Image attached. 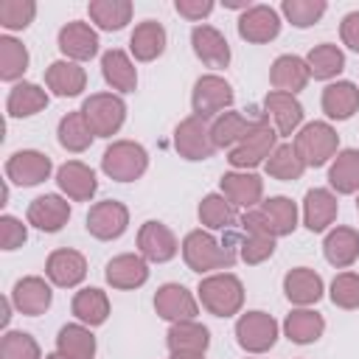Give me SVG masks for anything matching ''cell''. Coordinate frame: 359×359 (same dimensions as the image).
I'll list each match as a JSON object with an SVG mask.
<instances>
[{
    "mask_svg": "<svg viewBox=\"0 0 359 359\" xmlns=\"http://www.w3.org/2000/svg\"><path fill=\"white\" fill-rule=\"evenodd\" d=\"M182 258L188 264V269L199 272V275H213L216 269H233L238 252L222 241L213 238V233L208 230H191L182 238Z\"/></svg>",
    "mask_w": 359,
    "mask_h": 359,
    "instance_id": "6da1fadb",
    "label": "cell"
},
{
    "mask_svg": "<svg viewBox=\"0 0 359 359\" xmlns=\"http://www.w3.org/2000/svg\"><path fill=\"white\" fill-rule=\"evenodd\" d=\"M199 303L213 317H233L244 306V283L233 272H213L199 280Z\"/></svg>",
    "mask_w": 359,
    "mask_h": 359,
    "instance_id": "7a4b0ae2",
    "label": "cell"
},
{
    "mask_svg": "<svg viewBox=\"0 0 359 359\" xmlns=\"http://www.w3.org/2000/svg\"><path fill=\"white\" fill-rule=\"evenodd\" d=\"M294 151L300 154V160L306 163V168H320L325 163H331L339 151V135L331 123L325 121H311L306 126L297 129L294 135Z\"/></svg>",
    "mask_w": 359,
    "mask_h": 359,
    "instance_id": "3957f363",
    "label": "cell"
},
{
    "mask_svg": "<svg viewBox=\"0 0 359 359\" xmlns=\"http://www.w3.org/2000/svg\"><path fill=\"white\" fill-rule=\"evenodd\" d=\"M275 146H278V132H275V126L269 123V118H266V112H264V115H258L252 132H250L238 146L230 149L227 163H230L236 171H250V168L266 163L269 154L275 151Z\"/></svg>",
    "mask_w": 359,
    "mask_h": 359,
    "instance_id": "277c9868",
    "label": "cell"
},
{
    "mask_svg": "<svg viewBox=\"0 0 359 359\" xmlns=\"http://www.w3.org/2000/svg\"><path fill=\"white\" fill-rule=\"evenodd\" d=\"M149 168V151L135 140H115L101 157V171L115 182H135Z\"/></svg>",
    "mask_w": 359,
    "mask_h": 359,
    "instance_id": "5b68a950",
    "label": "cell"
},
{
    "mask_svg": "<svg viewBox=\"0 0 359 359\" xmlns=\"http://www.w3.org/2000/svg\"><path fill=\"white\" fill-rule=\"evenodd\" d=\"M236 101V93L230 87V81H224L216 73H205L196 79L194 90H191V109L196 118L208 121V118H219L222 112H227Z\"/></svg>",
    "mask_w": 359,
    "mask_h": 359,
    "instance_id": "8992f818",
    "label": "cell"
},
{
    "mask_svg": "<svg viewBox=\"0 0 359 359\" xmlns=\"http://www.w3.org/2000/svg\"><path fill=\"white\" fill-rule=\"evenodd\" d=\"M81 112L95 137H112L126 121V104L115 93H93L90 98H84Z\"/></svg>",
    "mask_w": 359,
    "mask_h": 359,
    "instance_id": "52a82bcc",
    "label": "cell"
},
{
    "mask_svg": "<svg viewBox=\"0 0 359 359\" xmlns=\"http://www.w3.org/2000/svg\"><path fill=\"white\" fill-rule=\"evenodd\" d=\"M278 323L266 311H244L236 320V342L247 353H266L278 342Z\"/></svg>",
    "mask_w": 359,
    "mask_h": 359,
    "instance_id": "ba28073f",
    "label": "cell"
},
{
    "mask_svg": "<svg viewBox=\"0 0 359 359\" xmlns=\"http://www.w3.org/2000/svg\"><path fill=\"white\" fill-rule=\"evenodd\" d=\"M174 149L180 151V157L194 160V163L213 157L216 146H213V137H210V123L196 118V115L182 118L174 129Z\"/></svg>",
    "mask_w": 359,
    "mask_h": 359,
    "instance_id": "9c48e42d",
    "label": "cell"
},
{
    "mask_svg": "<svg viewBox=\"0 0 359 359\" xmlns=\"http://www.w3.org/2000/svg\"><path fill=\"white\" fill-rule=\"evenodd\" d=\"M87 233L98 241H112V238H121L129 227V208L118 199H104V202H95L87 213Z\"/></svg>",
    "mask_w": 359,
    "mask_h": 359,
    "instance_id": "30bf717a",
    "label": "cell"
},
{
    "mask_svg": "<svg viewBox=\"0 0 359 359\" xmlns=\"http://www.w3.org/2000/svg\"><path fill=\"white\" fill-rule=\"evenodd\" d=\"M50 171H53L50 157L36 149H20L6 160V177L20 188H34L45 182Z\"/></svg>",
    "mask_w": 359,
    "mask_h": 359,
    "instance_id": "8fae6325",
    "label": "cell"
},
{
    "mask_svg": "<svg viewBox=\"0 0 359 359\" xmlns=\"http://www.w3.org/2000/svg\"><path fill=\"white\" fill-rule=\"evenodd\" d=\"M219 194L236 210H252L264 202V180L252 171H227L219 182Z\"/></svg>",
    "mask_w": 359,
    "mask_h": 359,
    "instance_id": "7c38bea8",
    "label": "cell"
},
{
    "mask_svg": "<svg viewBox=\"0 0 359 359\" xmlns=\"http://www.w3.org/2000/svg\"><path fill=\"white\" fill-rule=\"evenodd\" d=\"M180 241L177 236L163 224V222H143L137 230V252L149 261V264H165L171 258H177L180 252Z\"/></svg>",
    "mask_w": 359,
    "mask_h": 359,
    "instance_id": "4fadbf2b",
    "label": "cell"
},
{
    "mask_svg": "<svg viewBox=\"0 0 359 359\" xmlns=\"http://www.w3.org/2000/svg\"><path fill=\"white\" fill-rule=\"evenodd\" d=\"M280 34V14L278 8L266 6V3H255L247 11H241L238 17V36L252 42V45H264L272 42Z\"/></svg>",
    "mask_w": 359,
    "mask_h": 359,
    "instance_id": "5bb4252c",
    "label": "cell"
},
{
    "mask_svg": "<svg viewBox=\"0 0 359 359\" xmlns=\"http://www.w3.org/2000/svg\"><path fill=\"white\" fill-rule=\"evenodd\" d=\"M56 42H59V50L65 53V59H70V62H90L95 53H98V34H95V28L90 25V22H81V20H70V22H65L62 28H59V36H56Z\"/></svg>",
    "mask_w": 359,
    "mask_h": 359,
    "instance_id": "9a60e30c",
    "label": "cell"
},
{
    "mask_svg": "<svg viewBox=\"0 0 359 359\" xmlns=\"http://www.w3.org/2000/svg\"><path fill=\"white\" fill-rule=\"evenodd\" d=\"M45 275L53 286L73 289L87 278V258L79 250H70V247L53 250L45 261Z\"/></svg>",
    "mask_w": 359,
    "mask_h": 359,
    "instance_id": "2e32d148",
    "label": "cell"
},
{
    "mask_svg": "<svg viewBox=\"0 0 359 359\" xmlns=\"http://www.w3.org/2000/svg\"><path fill=\"white\" fill-rule=\"evenodd\" d=\"M11 303H14V309H17L20 314H25V317H39V314H45V311L50 309V303H53V289H50V283H48L45 278H39V275H25V278H20V280L14 283V289H11Z\"/></svg>",
    "mask_w": 359,
    "mask_h": 359,
    "instance_id": "e0dca14e",
    "label": "cell"
},
{
    "mask_svg": "<svg viewBox=\"0 0 359 359\" xmlns=\"http://www.w3.org/2000/svg\"><path fill=\"white\" fill-rule=\"evenodd\" d=\"M56 185L59 191L73 202H90L98 191L95 171L81 160H67L56 168Z\"/></svg>",
    "mask_w": 359,
    "mask_h": 359,
    "instance_id": "ac0fdd59",
    "label": "cell"
},
{
    "mask_svg": "<svg viewBox=\"0 0 359 359\" xmlns=\"http://www.w3.org/2000/svg\"><path fill=\"white\" fill-rule=\"evenodd\" d=\"M104 278L112 289H121V292L140 289L149 280V261L140 252H121L112 261H107Z\"/></svg>",
    "mask_w": 359,
    "mask_h": 359,
    "instance_id": "d6986e66",
    "label": "cell"
},
{
    "mask_svg": "<svg viewBox=\"0 0 359 359\" xmlns=\"http://www.w3.org/2000/svg\"><path fill=\"white\" fill-rule=\"evenodd\" d=\"M154 311L168 323H182V320H196L199 303L182 283H163L154 294Z\"/></svg>",
    "mask_w": 359,
    "mask_h": 359,
    "instance_id": "ffe728a7",
    "label": "cell"
},
{
    "mask_svg": "<svg viewBox=\"0 0 359 359\" xmlns=\"http://www.w3.org/2000/svg\"><path fill=\"white\" fill-rule=\"evenodd\" d=\"M191 48L196 53V59L208 67H227L230 65V45L224 39V34L208 22H199L191 28Z\"/></svg>",
    "mask_w": 359,
    "mask_h": 359,
    "instance_id": "44dd1931",
    "label": "cell"
},
{
    "mask_svg": "<svg viewBox=\"0 0 359 359\" xmlns=\"http://www.w3.org/2000/svg\"><path fill=\"white\" fill-rule=\"evenodd\" d=\"M25 219L42 233H59L70 219V202L59 194H42L28 205Z\"/></svg>",
    "mask_w": 359,
    "mask_h": 359,
    "instance_id": "7402d4cb",
    "label": "cell"
},
{
    "mask_svg": "<svg viewBox=\"0 0 359 359\" xmlns=\"http://www.w3.org/2000/svg\"><path fill=\"white\" fill-rule=\"evenodd\" d=\"M339 213L337 194L331 188H311L303 196V224L311 233H325Z\"/></svg>",
    "mask_w": 359,
    "mask_h": 359,
    "instance_id": "603a6c76",
    "label": "cell"
},
{
    "mask_svg": "<svg viewBox=\"0 0 359 359\" xmlns=\"http://www.w3.org/2000/svg\"><path fill=\"white\" fill-rule=\"evenodd\" d=\"M323 292H325L323 278L309 266H294L283 275V294L289 303H294L300 309L314 306L323 297Z\"/></svg>",
    "mask_w": 359,
    "mask_h": 359,
    "instance_id": "cb8c5ba5",
    "label": "cell"
},
{
    "mask_svg": "<svg viewBox=\"0 0 359 359\" xmlns=\"http://www.w3.org/2000/svg\"><path fill=\"white\" fill-rule=\"evenodd\" d=\"M45 84L53 95L59 98H76L87 87V70L79 62L70 59H56L45 70Z\"/></svg>",
    "mask_w": 359,
    "mask_h": 359,
    "instance_id": "d4e9b609",
    "label": "cell"
},
{
    "mask_svg": "<svg viewBox=\"0 0 359 359\" xmlns=\"http://www.w3.org/2000/svg\"><path fill=\"white\" fill-rule=\"evenodd\" d=\"M264 107H266V118H272V126L278 135H283V137L297 135V129L303 123V104L294 95L272 90V93H266Z\"/></svg>",
    "mask_w": 359,
    "mask_h": 359,
    "instance_id": "484cf974",
    "label": "cell"
},
{
    "mask_svg": "<svg viewBox=\"0 0 359 359\" xmlns=\"http://www.w3.org/2000/svg\"><path fill=\"white\" fill-rule=\"evenodd\" d=\"M255 210H258V216H261V222H264V227H266V233L272 238L289 236L297 227V216L300 213H297V205L289 196H269Z\"/></svg>",
    "mask_w": 359,
    "mask_h": 359,
    "instance_id": "4316f807",
    "label": "cell"
},
{
    "mask_svg": "<svg viewBox=\"0 0 359 359\" xmlns=\"http://www.w3.org/2000/svg\"><path fill=\"white\" fill-rule=\"evenodd\" d=\"M309 79H311V73H309V67H306V59H300V56H294V53L278 56V59L272 62V67H269V84H272V90H278V93L294 95V93H300V90L309 84Z\"/></svg>",
    "mask_w": 359,
    "mask_h": 359,
    "instance_id": "83f0119b",
    "label": "cell"
},
{
    "mask_svg": "<svg viewBox=\"0 0 359 359\" xmlns=\"http://www.w3.org/2000/svg\"><path fill=\"white\" fill-rule=\"evenodd\" d=\"M101 76L104 81L118 90V93H135L137 90V70H135V62L126 50L121 48H109L104 56H101Z\"/></svg>",
    "mask_w": 359,
    "mask_h": 359,
    "instance_id": "f1b7e54d",
    "label": "cell"
},
{
    "mask_svg": "<svg viewBox=\"0 0 359 359\" xmlns=\"http://www.w3.org/2000/svg\"><path fill=\"white\" fill-rule=\"evenodd\" d=\"M165 42H168L165 28L157 20H143L135 25V31L129 36V53L137 62H154L157 56H163Z\"/></svg>",
    "mask_w": 359,
    "mask_h": 359,
    "instance_id": "f546056e",
    "label": "cell"
},
{
    "mask_svg": "<svg viewBox=\"0 0 359 359\" xmlns=\"http://www.w3.org/2000/svg\"><path fill=\"white\" fill-rule=\"evenodd\" d=\"M165 345H168V353H205L210 345V331L196 320L171 323L165 334Z\"/></svg>",
    "mask_w": 359,
    "mask_h": 359,
    "instance_id": "4dcf8cb0",
    "label": "cell"
},
{
    "mask_svg": "<svg viewBox=\"0 0 359 359\" xmlns=\"http://www.w3.org/2000/svg\"><path fill=\"white\" fill-rule=\"evenodd\" d=\"M323 252L325 261L337 269H348L353 266V261L359 258V233L353 227H334L325 233L323 241Z\"/></svg>",
    "mask_w": 359,
    "mask_h": 359,
    "instance_id": "1f68e13d",
    "label": "cell"
},
{
    "mask_svg": "<svg viewBox=\"0 0 359 359\" xmlns=\"http://www.w3.org/2000/svg\"><path fill=\"white\" fill-rule=\"evenodd\" d=\"M320 104L331 121H348L353 112H359V87L353 81H331L323 90Z\"/></svg>",
    "mask_w": 359,
    "mask_h": 359,
    "instance_id": "d6a6232c",
    "label": "cell"
},
{
    "mask_svg": "<svg viewBox=\"0 0 359 359\" xmlns=\"http://www.w3.org/2000/svg\"><path fill=\"white\" fill-rule=\"evenodd\" d=\"M48 90H42L39 84L34 81H17L11 90H8V98H6V112L11 118H31L36 112H42L48 107Z\"/></svg>",
    "mask_w": 359,
    "mask_h": 359,
    "instance_id": "836d02e7",
    "label": "cell"
},
{
    "mask_svg": "<svg viewBox=\"0 0 359 359\" xmlns=\"http://www.w3.org/2000/svg\"><path fill=\"white\" fill-rule=\"evenodd\" d=\"M70 309H73V317H76L79 323L95 328V325H104L107 317H109V297H107L104 289L87 286V289H79V292L73 294Z\"/></svg>",
    "mask_w": 359,
    "mask_h": 359,
    "instance_id": "e575fe53",
    "label": "cell"
},
{
    "mask_svg": "<svg viewBox=\"0 0 359 359\" xmlns=\"http://www.w3.org/2000/svg\"><path fill=\"white\" fill-rule=\"evenodd\" d=\"M323 331H325V320L314 309H294L283 320V334L294 345H311L323 337Z\"/></svg>",
    "mask_w": 359,
    "mask_h": 359,
    "instance_id": "d590c367",
    "label": "cell"
},
{
    "mask_svg": "<svg viewBox=\"0 0 359 359\" xmlns=\"http://www.w3.org/2000/svg\"><path fill=\"white\" fill-rule=\"evenodd\" d=\"M56 351L65 359H95V337L84 323H67L56 334Z\"/></svg>",
    "mask_w": 359,
    "mask_h": 359,
    "instance_id": "8d00e7d4",
    "label": "cell"
},
{
    "mask_svg": "<svg viewBox=\"0 0 359 359\" xmlns=\"http://www.w3.org/2000/svg\"><path fill=\"white\" fill-rule=\"evenodd\" d=\"M255 121H258V118L250 121V118H244L241 112H233V109L222 112V115L213 118V123H210L213 146H216V149H233V146H238V143L252 132Z\"/></svg>",
    "mask_w": 359,
    "mask_h": 359,
    "instance_id": "74e56055",
    "label": "cell"
},
{
    "mask_svg": "<svg viewBox=\"0 0 359 359\" xmlns=\"http://www.w3.org/2000/svg\"><path fill=\"white\" fill-rule=\"evenodd\" d=\"M56 137H59V146H62V149H67V151H73V154H81V151H87V149L93 146L95 132L90 129L84 112L76 109V112H67V115L59 118Z\"/></svg>",
    "mask_w": 359,
    "mask_h": 359,
    "instance_id": "f35d334b",
    "label": "cell"
},
{
    "mask_svg": "<svg viewBox=\"0 0 359 359\" xmlns=\"http://www.w3.org/2000/svg\"><path fill=\"white\" fill-rule=\"evenodd\" d=\"M328 185L334 194H356L359 191V151L342 149L328 165Z\"/></svg>",
    "mask_w": 359,
    "mask_h": 359,
    "instance_id": "ab89813d",
    "label": "cell"
},
{
    "mask_svg": "<svg viewBox=\"0 0 359 359\" xmlns=\"http://www.w3.org/2000/svg\"><path fill=\"white\" fill-rule=\"evenodd\" d=\"M306 67L314 79L328 81V79H334L345 70V53L334 42H320L306 53Z\"/></svg>",
    "mask_w": 359,
    "mask_h": 359,
    "instance_id": "60d3db41",
    "label": "cell"
},
{
    "mask_svg": "<svg viewBox=\"0 0 359 359\" xmlns=\"http://www.w3.org/2000/svg\"><path fill=\"white\" fill-rule=\"evenodd\" d=\"M135 6L129 0H90L87 14L101 31H121L126 22H132Z\"/></svg>",
    "mask_w": 359,
    "mask_h": 359,
    "instance_id": "b9f144b4",
    "label": "cell"
},
{
    "mask_svg": "<svg viewBox=\"0 0 359 359\" xmlns=\"http://www.w3.org/2000/svg\"><path fill=\"white\" fill-rule=\"evenodd\" d=\"M264 168H266V174H269L272 180L294 182V180H300V177H303L306 163L300 160V154L294 151V146H292V143H278V146H275V151L269 154V160L264 163Z\"/></svg>",
    "mask_w": 359,
    "mask_h": 359,
    "instance_id": "7bdbcfd3",
    "label": "cell"
},
{
    "mask_svg": "<svg viewBox=\"0 0 359 359\" xmlns=\"http://www.w3.org/2000/svg\"><path fill=\"white\" fill-rule=\"evenodd\" d=\"M28 62H31L28 48L20 39L3 34L0 36V79L3 81H20L22 73L28 70Z\"/></svg>",
    "mask_w": 359,
    "mask_h": 359,
    "instance_id": "ee69618b",
    "label": "cell"
},
{
    "mask_svg": "<svg viewBox=\"0 0 359 359\" xmlns=\"http://www.w3.org/2000/svg\"><path fill=\"white\" fill-rule=\"evenodd\" d=\"M196 216L199 222L208 227V230H227L236 224V208L222 196V194H208L202 196L199 208H196Z\"/></svg>",
    "mask_w": 359,
    "mask_h": 359,
    "instance_id": "f6af8a7d",
    "label": "cell"
},
{
    "mask_svg": "<svg viewBox=\"0 0 359 359\" xmlns=\"http://www.w3.org/2000/svg\"><path fill=\"white\" fill-rule=\"evenodd\" d=\"M325 8H328L325 0H283L280 3V14L294 28H311L314 22H320V17L325 14Z\"/></svg>",
    "mask_w": 359,
    "mask_h": 359,
    "instance_id": "bcb514c9",
    "label": "cell"
},
{
    "mask_svg": "<svg viewBox=\"0 0 359 359\" xmlns=\"http://www.w3.org/2000/svg\"><path fill=\"white\" fill-rule=\"evenodd\" d=\"M0 359H42V351L28 331H6L0 339Z\"/></svg>",
    "mask_w": 359,
    "mask_h": 359,
    "instance_id": "7dc6e473",
    "label": "cell"
},
{
    "mask_svg": "<svg viewBox=\"0 0 359 359\" xmlns=\"http://www.w3.org/2000/svg\"><path fill=\"white\" fill-rule=\"evenodd\" d=\"M36 17L34 0H3L0 3V25L6 31H25Z\"/></svg>",
    "mask_w": 359,
    "mask_h": 359,
    "instance_id": "c3c4849f",
    "label": "cell"
},
{
    "mask_svg": "<svg viewBox=\"0 0 359 359\" xmlns=\"http://www.w3.org/2000/svg\"><path fill=\"white\" fill-rule=\"evenodd\" d=\"M331 303L339 306V309H359V272H339L334 280H331Z\"/></svg>",
    "mask_w": 359,
    "mask_h": 359,
    "instance_id": "681fc988",
    "label": "cell"
},
{
    "mask_svg": "<svg viewBox=\"0 0 359 359\" xmlns=\"http://www.w3.org/2000/svg\"><path fill=\"white\" fill-rule=\"evenodd\" d=\"M275 252V238L264 236V233H244L241 244H238V258L244 264H264L266 258H272Z\"/></svg>",
    "mask_w": 359,
    "mask_h": 359,
    "instance_id": "f907efd6",
    "label": "cell"
},
{
    "mask_svg": "<svg viewBox=\"0 0 359 359\" xmlns=\"http://www.w3.org/2000/svg\"><path fill=\"white\" fill-rule=\"evenodd\" d=\"M25 241H28V227L17 216L3 213L0 216V247L6 252H11V250H20Z\"/></svg>",
    "mask_w": 359,
    "mask_h": 359,
    "instance_id": "816d5d0a",
    "label": "cell"
},
{
    "mask_svg": "<svg viewBox=\"0 0 359 359\" xmlns=\"http://www.w3.org/2000/svg\"><path fill=\"white\" fill-rule=\"evenodd\" d=\"M174 8H177L180 17H185L191 22H202L216 6H213V0H177Z\"/></svg>",
    "mask_w": 359,
    "mask_h": 359,
    "instance_id": "f5cc1de1",
    "label": "cell"
},
{
    "mask_svg": "<svg viewBox=\"0 0 359 359\" xmlns=\"http://www.w3.org/2000/svg\"><path fill=\"white\" fill-rule=\"evenodd\" d=\"M339 36H342V45H348L353 53H359V11H351L342 17Z\"/></svg>",
    "mask_w": 359,
    "mask_h": 359,
    "instance_id": "db71d44e",
    "label": "cell"
},
{
    "mask_svg": "<svg viewBox=\"0 0 359 359\" xmlns=\"http://www.w3.org/2000/svg\"><path fill=\"white\" fill-rule=\"evenodd\" d=\"M11 297H3V317H0V323H3V328L8 325V320H11Z\"/></svg>",
    "mask_w": 359,
    "mask_h": 359,
    "instance_id": "11a10c76",
    "label": "cell"
},
{
    "mask_svg": "<svg viewBox=\"0 0 359 359\" xmlns=\"http://www.w3.org/2000/svg\"><path fill=\"white\" fill-rule=\"evenodd\" d=\"M171 359H205V353H171Z\"/></svg>",
    "mask_w": 359,
    "mask_h": 359,
    "instance_id": "9f6ffc18",
    "label": "cell"
},
{
    "mask_svg": "<svg viewBox=\"0 0 359 359\" xmlns=\"http://www.w3.org/2000/svg\"><path fill=\"white\" fill-rule=\"evenodd\" d=\"M45 359H65L59 351H53V353H45Z\"/></svg>",
    "mask_w": 359,
    "mask_h": 359,
    "instance_id": "6f0895ef",
    "label": "cell"
},
{
    "mask_svg": "<svg viewBox=\"0 0 359 359\" xmlns=\"http://www.w3.org/2000/svg\"><path fill=\"white\" fill-rule=\"evenodd\" d=\"M356 210H359V196H356Z\"/></svg>",
    "mask_w": 359,
    "mask_h": 359,
    "instance_id": "680465c9",
    "label": "cell"
}]
</instances>
